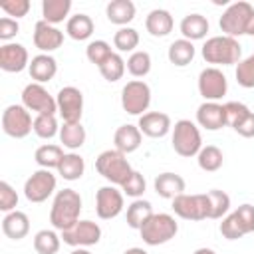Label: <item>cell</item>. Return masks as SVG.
Instances as JSON below:
<instances>
[{
  "instance_id": "obj_52",
  "label": "cell",
  "mask_w": 254,
  "mask_h": 254,
  "mask_svg": "<svg viewBox=\"0 0 254 254\" xmlns=\"http://www.w3.org/2000/svg\"><path fill=\"white\" fill-rule=\"evenodd\" d=\"M123 254H149V252L143 250V248H129V250H125Z\"/></svg>"
},
{
  "instance_id": "obj_38",
  "label": "cell",
  "mask_w": 254,
  "mask_h": 254,
  "mask_svg": "<svg viewBox=\"0 0 254 254\" xmlns=\"http://www.w3.org/2000/svg\"><path fill=\"white\" fill-rule=\"evenodd\" d=\"M127 69L135 77H145L151 71V56L147 52H133L127 60Z\"/></svg>"
},
{
  "instance_id": "obj_50",
  "label": "cell",
  "mask_w": 254,
  "mask_h": 254,
  "mask_svg": "<svg viewBox=\"0 0 254 254\" xmlns=\"http://www.w3.org/2000/svg\"><path fill=\"white\" fill-rule=\"evenodd\" d=\"M234 131L238 133V135H242V137H246V139H250V137H254V113H250L242 123H238L236 127H234Z\"/></svg>"
},
{
  "instance_id": "obj_23",
  "label": "cell",
  "mask_w": 254,
  "mask_h": 254,
  "mask_svg": "<svg viewBox=\"0 0 254 254\" xmlns=\"http://www.w3.org/2000/svg\"><path fill=\"white\" fill-rule=\"evenodd\" d=\"M113 143H115V149L121 151L123 155L137 151L139 145H141V131H139V127L129 125V123H127V125H121V127L115 131Z\"/></svg>"
},
{
  "instance_id": "obj_51",
  "label": "cell",
  "mask_w": 254,
  "mask_h": 254,
  "mask_svg": "<svg viewBox=\"0 0 254 254\" xmlns=\"http://www.w3.org/2000/svg\"><path fill=\"white\" fill-rule=\"evenodd\" d=\"M246 34H248V36H254V12H252V16H250V20H248V26H246Z\"/></svg>"
},
{
  "instance_id": "obj_20",
  "label": "cell",
  "mask_w": 254,
  "mask_h": 254,
  "mask_svg": "<svg viewBox=\"0 0 254 254\" xmlns=\"http://www.w3.org/2000/svg\"><path fill=\"white\" fill-rule=\"evenodd\" d=\"M2 232L12 240H22L30 232V218L22 210H12L2 218Z\"/></svg>"
},
{
  "instance_id": "obj_44",
  "label": "cell",
  "mask_w": 254,
  "mask_h": 254,
  "mask_svg": "<svg viewBox=\"0 0 254 254\" xmlns=\"http://www.w3.org/2000/svg\"><path fill=\"white\" fill-rule=\"evenodd\" d=\"M224 109H226V121H228V125L234 129L238 123H242L252 111L244 105V103H240V101H228L226 105H224Z\"/></svg>"
},
{
  "instance_id": "obj_1",
  "label": "cell",
  "mask_w": 254,
  "mask_h": 254,
  "mask_svg": "<svg viewBox=\"0 0 254 254\" xmlns=\"http://www.w3.org/2000/svg\"><path fill=\"white\" fill-rule=\"evenodd\" d=\"M79 212H81L79 192L73 189H64V190H58V194L52 202L50 222L60 232L69 230L75 222H79Z\"/></svg>"
},
{
  "instance_id": "obj_36",
  "label": "cell",
  "mask_w": 254,
  "mask_h": 254,
  "mask_svg": "<svg viewBox=\"0 0 254 254\" xmlns=\"http://www.w3.org/2000/svg\"><path fill=\"white\" fill-rule=\"evenodd\" d=\"M99 71H101V75H103L107 81H117V79H121L123 73H125V62H123V58H121L119 54H111V56L99 65Z\"/></svg>"
},
{
  "instance_id": "obj_37",
  "label": "cell",
  "mask_w": 254,
  "mask_h": 254,
  "mask_svg": "<svg viewBox=\"0 0 254 254\" xmlns=\"http://www.w3.org/2000/svg\"><path fill=\"white\" fill-rule=\"evenodd\" d=\"M206 194H208V200H210V214H208V218H222L228 212V208H230V196L224 190H218V189H212Z\"/></svg>"
},
{
  "instance_id": "obj_18",
  "label": "cell",
  "mask_w": 254,
  "mask_h": 254,
  "mask_svg": "<svg viewBox=\"0 0 254 254\" xmlns=\"http://www.w3.org/2000/svg\"><path fill=\"white\" fill-rule=\"evenodd\" d=\"M28 64V50L22 44H4L0 48V67L10 73L22 71Z\"/></svg>"
},
{
  "instance_id": "obj_9",
  "label": "cell",
  "mask_w": 254,
  "mask_h": 254,
  "mask_svg": "<svg viewBox=\"0 0 254 254\" xmlns=\"http://www.w3.org/2000/svg\"><path fill=\"white\" fill-rule=\"evenodd\" d=\"M34 129L30 111L24 105H8L2 113V131L8 137L24 139Z\"/></svg>"
},
{
  "instance_id": "obj_42",
  "label": "cell",
  "mask_w": 254,
  "mask_h": 254,
  "mask_svg": "<svg viewBox=\"0 0 254 254\" xmlns=\"http://www.w3.org/2000/svg\"><path fill=\"white\" fill-rule=\"evenodd\" d=\"M236 81H238V85H242L246 89L254 87V54L248 56L246 60L238 62V65H236Z\"/></svg>"
},
{
  "instance_id": "obj_24",
  "label": "cell",
  "mask_w": 254,
  "mask_h": 254,
  "mask_svg": "<svg viewBox=\"0 0 254 254\" xmlns=\"http://www.w3.org/2000/svg\"><path fill=\"white\" fill-rule=\"evenodd\" d=\"M173 24H175V22H173V16H171L167 10H161V8L151 10L149 16H147V20H145L147 32H149L151 36H155V38L169 36L171 30H173Z\"/></svg>"
},
{
  "instance_id": "obj_30",
  "label": "cell",
  "mask_w": 254,
  "mask_h": 254,
  "mask_svg": "<svg viewBox=\"0 0 254 254\" xmlns=\"http://www.w3.org/2000/svg\"><path fill=\"white\" fill-rule=\"evenodd\" d=\"M71 10V0H44L42 2V14L48 24H60Z\"/></svg>"
},
{
  "instance_id": "obj_27",
  "label": "cell",
  "mask_w": 254,
  "mask_h": 254,
  "mask_svg": "<svg viewBox=\"0 0 254 254\" xmlns=\"http://www.w3.org/2000/svg\"><path fill=\"white\" fill-rule=\"evenodd\" d=\"M65 32L71 40L75 42H83L93 34V20L87 14H75L67 20L65 24Z\"/></svg>"
},
{
  "instance_id": "obj_2",
  "label": "cell",
  "mask_w": 254,
  "mask_h": 254,
  "mask_svg": "<svg viewBox=\"0 0 254 254\" xmlns=\"http://www.w3.org/2000/svg\"><path fill=\"white\" fill-rule=\"evenodd\" d=\"M95 171L105 181H109L111 185H119V187H123L129 181V177L133 175L129 161L117 149H107V151L99 153V157L95 159Z\"/></svg>"
},
{
  "instance_id": "obj_39",
  "label": "cell",
  "mask_w": 254,
  "mask_h": 254,
  "mask_svg": "<svg viewBox=\"0 0 254 254\" xmlns=\"http://www.w3.org/2000/svg\"><path fill=\"white\" fill-rule=\"evenodd\" d=\"M113 44L119 52H131L139 46V32L135 28H119L113 36Z\"/></svg>"
},
{
  "instance_id": "obj_4",
  "label": "cell",
  "mask_w": 254,
  "mask_h": 254,
  "mask_svg": "<svg viewBox=\"0 0 254 254\" xmlns=\"http://www.w3.org/2000/svg\"><path fill=\"white\" fill-rule=\"evenodd\" d=\"M179 230V224L175 222V218L167 212H159V214H153L143 226H141V238L145 244L149 246H159V244H165L169 242L171 238H175Z\"/></svg>"
},
{
  "instance_id": "obj_35",
  "label": "cell",
  "mask_w": 254,
  "mask_h": 254,
  "mask_svg": "<svg viewBox=\"0 0 254 254\" xmlns=\"http://www.w3.org/2000/svg\"><path fill=\"white\" fill-rule=\"evenodd\" d=\"M34 250L38 254H56L60 250V236L54 230H40L34 236Z\"/></svg>"
},
{
  "instance_id": "obj_33",
  "label": "cell",
  "mask_w": 254,
  "mask_h": 254,
  "mask_svg": "<svg viewBox=\"0 0 254 254\" xmlns=\"http://www.w3.org/2000/svg\"><path fill=\"white\" fill-rule=\"evenodd\" d=\"M60 141L67 149H79L85 143V129L81 123H64V127H60Z\"/></svg>"
},
{
  "instance_id": "obj_41",
  "label": "cell",
  "mask_w": 254,
  "mask_h": 254,
  "mask_svg": "<svg viewBox=\"0 0 254 254\" xmlns=\"http://www.w3.org/2000/svg\"><path fill=\"white\" fill-rule=\"evenodd\" d=\"M111 54H113V52H111V46H109L105 40H95V42L87 44V48H85L87 60H89L91 64H95L97 67H99Z\"/></svg>"
},
{
  "instance_id": "obj_53",
  "label": "cell",
  "mask_w": 254,
  "mask_h": 254,
  "mask_svg": "<svg viewBox=\"0 0 254 254\" xmlns=\"http://www.w3.org/2000/svg\"><path fill=\"white\" fill-rule=\"evenodd\" d=\"M192 254H216L214 250H210V248H196Z\"/></svg>"
},
{
  "instance_id": "obj_8",
  "label": "cell",
  "mask_w": 254,
  "mask_h": 254,
  "mask_svg": "<svg viewBox=\"0 0 254 254\" xmlns=\"http://www.w3.org/2000/svg\"><path fill=\"white\" fill-rule=\"evenodd\" d=\"M121 105L129 115H145L151 105V87L141 79L129 81L121 91Z\"/></svg>"
},
{
  "instance_id": "obj_34",
  "label": "cell",
  "mask_w": 254,
  "mask_h": 254,
  "mask_svg": "<svg viewBox=\"0 0 254 254\" xmlns=\"http://www.w3.org/2000/svg\"><path fill=\"white\" fill-rule=\"evenodd\" d=\"M198 159V167L202 169V171H206V173H214V171H218L220 167H222V161H224V157H222V151L218 149V147H214V145H206V147H202L200 151H198V155H196Z\"/></svg>"
},
{
  "instance_id": "obj_25",
  "label": "cell",
  "mask_w": 254,
  "mask_h": 254,
  "mask_svg": "<svg viewBox=\"0 0 254 254\" xmlns=\"http://www.w3.org/2000/svg\"><path fill=\"white\" fill-rule=\"evenodd\" d=\"M107 20L117 26H125L135 18V4L131 0H111L105 8Z\"/></svg>"
},
{
  "instance_id": "obj_21",
  "label": "cell",
  "mask_w": 254,
  "mask_h": 254,
  "mask_svg": "<svg viewBox=\"0 0 254 254\" xmlns=\"http://www.w3.org/2000/svg\"><path fill=\"white\" fill-rule=\"evenodd\" d=\"M153 185L155 192L163 198H175L185 192V179L177 173H161Z\"/></svg>"
},
{
  "instance_id": "obj_43",
  "label": "cell",
  "mask_w": 254,
  "mask_h": 254,
  "mask_svg": "<svg viewBox=\"0 0 254 254\" xmlns=\"http://www.w3.org/2000/svg\"><path fill=\"white\" fill-rule=\"evenodd\" d=\"M34 133L40 139H52L58 133V121L54 115H38L34 119Z\"/></svg>"
},
{
  "instance_id": "obj_28",
  "label": "cell",
  "mask_w": 254,
  "mask_h": 254,
  "mask_svg": "<svg viewBox=\"0 0 254 254\" xmlns=\"http://www.w3.org/2000/svg\"><path fill=\"white\" fill-rule=\"evenodd\" d=\"M167 56H169V62L171 64H175V65H179V67H185V65H189L190 62H192V58H194V46H192V42H189V40H175L171 46H169V52H167Z\"/></svg>"
},
{
  "instance_id": "obj_6",
  "label": "cell",
  "mask_w": 254,
  "mask_h": 254,
  "mask_svg": "<svg viewBox=\"0 0 254 254\" xmlns=\"http://www.w3.org/2000/svg\"><path fill=\"white\" fill-rule=\"evenodd\" d=\"M252 12H254V8H252L250 2L240 0V2L230 4L224 10V14L220 16V22H218V26L224 32V36L236 38V36L246 34V26H248V20H250Z\"/></svg>"
},
{
  "instance_id": "obj_3",
  "label": "cell",
  "mask_w": 254,
  "mask_h": 254,
  "mask_svg": "<svg viewBox=\"0 0 254 254\" xmlns=\"http://www.w3.org/2000/svg\"><path fill=\"white\" fill-rule=\"evenodd\" d=\"M242 48L236 38L230 36H214L208 38L202 46V58L206 64H220V65H232L240 62Z\"/></svg>"
},
{
  "instance_id": "obj_5",
  "label": "cell",
  "mask_w": 254,
  "mask_h": 254,
  "mask_svg": "<svg viewBox=\"0 0 254 254\" xmlns=\"http://www.w3.org/2000/svg\"><path fill=\"white\" fill-rule=\"evenodd\" d=\"M173 149L181 157L198 155V151L202 149V139H200L198 127L192 121L181 119V121L175 123V127H173Z\"/></svg>"
},
{
  "instance_id": "obj_19",
  "label": "cell",
  "mask_w": 254,
  "mask_h": 254,
  "mask_svg": "<svg viewBox=\"0 0 254 254\" xmlns=\"http://www.w3.org/2000/svg\"><path fill=\"white\" fill-rule=\"evenodd\" d=\"M139 131L147 137H165L171 131V117L161 111H149L139 117Z\"/></svg>"
},
{
  "instance_id": "obj_46",
  "label": "cell",
  "mask_w": 254,
  "mask_h": 254,
  "mask_svg": "<svg viewBox=\"0 0 254 254\" xmlns=\"http://www.w3.org/2000/svg\"><path fill=\"white\" fill-rule=\"evenodd\" d=\"M121 189H123V192H125L127 196L137 198V196H141V194L145 192V177H143L139 171H133V175L129 177V181H127Z\"/></svg>"
},
{
  "instance_id": "obj_48",
  "label": "cell",
  "mask_w": 254,
  "mask_h": 254,
  "mask_svg": "<svg viewBox=\"0 0 254 254\" xmlns=\"http://www.w3.org/2000/svg\"><path fill=\"white\" fill-rule=\"evenodd\" d=\"M234 212L240 218V222L244 224L246 232H254V206L252 204H240Z\"/></svg>"
},
{
  "instance_id": "obj_7",
  "label": "cell",
  "mask_w": 254,
  "mask_h": 254,
  "mask_svg": "<svg viewBox=\"0 0 254 254\" xmlns=\"http://www.w3.org/2000/svg\"><path fill=\"white\" fill-rule=\"evenodd\" d=\"M173 210L185 220H204L210 214V200L206 192L200 194H179L173 198Z\"/></svg>"
},
{
  "instance_id": "obj_14",
  "label": "cell",
  "mask_w": 254,
  "mask_h": 254,
  "mask_svg": "<svg viewBox=\"0 0 254 254\" xmlns=\"http://www.w3.org/2000/svg\"><path fill=\"white\" fill-rule=\"evenodd\" d=\"M228 81L226 75L218 67H204L198 75V93L206 101H216L222 95H226Z\"/></svg>"
},
{
  "instance_id": "obj_11",
  "label": "cell",
  "mask_w": 254,
  "mask_h": 254,
  "mask_svg": "<svg viewBox=\"0 0 254 254\" xmlns=\"http://www.w3.org/2000/svg\"><path fill=\"white\" fill-rule=\"evenodd\" d=\"M58 111L64 119V123H79L83 113V95L77 87L67 85L58 91Z\"/></svg>"
},
{
  "instance_id": "obj_40",
  "label": "cell",
  "mask_w": 254,
  "mask_h": 254,
  "mask_svg": "<svg viewBox=\"0 0 254 254\" xmlns=\"http://www.w3.org/2000/svg\"><path fill=\"white\" fill-rule=\"evenodd\" d=\"M220 234H222L226 240H238V238H242V236L248 234V232H246L244 224L240 222V218L236 216V212H232V214H228V216L220 222Z\"/></svg>"
},
{
  "instance_id": "obj_54",
  "label": "cell",
  "mask_w": 254,
  "mask_h": 254,
  "mask_svg": "<svg viewBox=\"0 0 254 254\" xmlns=\"http://www.w3.org/2000/svg\"><path fill=\"white\" fill-rule=\"evenodd\" d=\"M69 254H91L89 250H85V248H75V250H71Z\"/></svg>"
},
{
  "instance_id": "obj_17",
  "label": "cell",
  "mask_w": 254,
  "mask_h": 254,
  "mask_svg": "<svg viewBox=\"0 0 254 254\" xmlns=\"http://www.w3.org/2000/svg\"><path fill=\"white\" fill-rule=\"evenodd\" d=\"M64 44V32L46 20L36 22L34 26V46L42 52H54Z\"/></svg>"
},
{
  "instance_id": "obj_12",
  "label": "cell",
  "mask_w": 254,
  "mask_h": 254,
  "mask_svg": "<svg viewBox=\"0 0 254 254\" xmlns=\"http://www.w3.org/2000/svg\"><path fill=\"white\" fill-rule=\"evenodd\" d=\"M54 190H56V177L50 173V169H40L32 173L30 179L24 183V194L30 202H44Z\"/></svg>"
},
{
  "instance_id": "obj_29",
  "label": "cell",
  "mask_w": 254,
  "mask_h": 254,
  "mask_svg": "<svg viewBox=\"0 0 254 254\" xmlns=\"http://www.w3.org/2000/svg\"><path fill=\"white\" fill-rule=\"evenodd\" d=\"M153 214H155V212H153L151 202L137 198V200H133V202L129 204V208H127V224H129L131 228H135V230H141V226H143Z\"/></svg>"
},
{
  "instance_id": "obj_10",
  "label": "cell",
  "mask_w": 254,
  "mask_h": 254,
  "mask_svg": "<svg viewBox=\"0 0 254 254\" xmlns=\"http://www.w3.org/2000/svg\"><path fill=\"white\" fill-rule=\"evenodd\" d=\"M22 103L28 111H36L38 115H54L58 111V101L48 93L42 83H28L22 91Z\"/></svg>"
},
{
  "instance_id": "obj_32",
  "label": "cell",
  "mask_w": 254,
  "mask_h": 254,
  "mask_svg": "<svg viewBox=\"0 0 254 254\" xmlns=\"http://www.w3.org/2000/svg\"><path fill=\"white\" fill-rule=\"evenodd\" d=\"M83 171H85V163H83V159H81L79 155H75V153L64 155V159H62V163H60V167H58V173H60L65 181H77V179L83 175Z\"/></svg>"
},
{
  "instance_id": "obj_16",
  "label": "cell",
  "mask_w": 254,
  "mask_h": 254,
  "mask_svg": "<svg viewBox=\"0 0 254 254\" xmlns=\"http://www.w3.org/2000/svg\"><path fill=\"white\" fill-rule=\"evenodd\" d=\"M196 121L200 127H204L208 131H218L224 125H228L226 109H224V105H220L216 101H204L196 109Z\"/></svg>"
},
{
  "instance_id": "obj_22",
  "label": "cell",
  "mask_w": 254,
  "mask_h": 254,
  "mask_svg": "<svg viewBox=\"0 0 254 254\" xmlns=\"http://www.w3.org/2000/svg\"><path fill=\"white\" fill-rule=\"evenodd\" d=\"M28 69H30V75H32V79H34L36 83H44V81H50V79L56 75L58 64H56V60H54L52 56L40 54V56H34V58H32Z\"/></svg>"
},
{
  "instance_id": "obj_15",
  "label": "cell",
  "mask_w": 254,
  "mask_h": 254,
  "mask_svg": "<svg viewBox=\"0 0 254 254\" xmlns=\"http://www.w3.org/2000/svg\"><path fill=\"white\" fill-rule=\"evenodd\" d=\"M123 210V194L117 190L113 185L111 187H101L95 194V212L103 220L115 218Z\"/></svg>"
},
{
  "instance_id": "obj_13",
  "label": "cell",
  "mask_w": 254,
  "mask_h": 254,
  "mask_svg": "<svg viewBox=\"0 0 254 254\" xmlns=\"http://www.w3.org/2000/svg\"><path fill=\"white\" fill-rule=\"evenodd\" d=\"M101 238V228L93 220H79L69 230L62 232V240L69 246L81 248V246H93Z\"/></svg>"
},
{
  "instance_id": "obj_31",
  "label": "cell",
  "mask_w": 254,
  "mask_h": 254,
  "mask_svg": "<svg viewBox=\"0 0 254 254\" xmlns=\"http://www.w3.org/2000/svg\"><path fill=\"white\" fill-rule=\"evenodd\" d=\"M36 163L42 167V169H58L62 159H64V151L60 145H42L36 149V155H34Z\"/></svg>"
},
{
  "instance_id": "obj_26",
  "label": "cell",
  "mask_w": 254,
  "mask_h": 254,
  "mask_svg": "<svg viewBox=\"0 0 254 254\" xmlns=\"http://www.w3.org/2000/svg\"><path fill=\"white\" fill-rule=\"evenodd\" d=\"M206 32H208V20L200 14H189L181 20V34L189 42L202 40L206 36Z\"/></svg>"
},
{
  "instance_id": "obj_49",
  "label": "cell",
  "mask_w": 254,
  "mask_h": 254,
  "mask_svg": "<svg viewBox=\"0 0 254 254\" xmlns=\"http://www.w3.org/2000/svg\"><path fill=\"white\" fill-rule=\"evenodd\" d=\"M18 32H20V26L14 18H8V16L0 18V40H10Z\"/></svg>"
},
{
  "instance_id": "obj_47",
  "label": "cell",
  "mask_w": 254,
  "mask_h": 254,
  "mask_svg": "<svg viewBox=\"0 0 254 254\" xmlns=\"http://www.w3.org/2000/svg\"><path fill=\"white\" fill-rule=\"evenodd\" d=\"M0 8L8 14V16H14L16 20L26 16L28 10H30V0H4L0 4Z\"/></svg>"
},
{
  "instance_id": "obj_45",
  "label": "cell",
  "mask_w": 254,
  "mask_h": 254,
  "mask_svg": "<svg viewBox=\"0 0 254 254\" xmlns=\"http://www.w3.org/2000/svg\"><path fill=\"white\" fill-rule=\"evenodd\" d=\"M18 204V194L16 190L6 183V181H0V210L2 212H12Z\"/></svg>"
}]
</instances>
